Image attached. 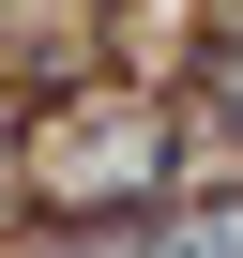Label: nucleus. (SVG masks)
I'll use <instances>...</instances> for the list:
<instances>
[{"label": "nucleus", "mask_w": 243, "mask_h": 258, "mask_svg": "<svg viewBox=\"0 0 243 258\" xmlns=\"http://www.w3.org/2000/svg\"><path fill=\"white\" fill-rule=\"evenodd\" d=\"M152 258H243V198H213V213H183V228H152Z\"/></svg>", "instance_id": "f257e3e1"}, {"label": "nucleus", "mask_w": 243, "mask_h": 258, "mask_svg": "<svg viewBox=\"0 0 243 258\" xmlns=\"http://www.w3.org/2000/svg\"><path fill=\"white\" fill-rule=\"evenodd\" d=\"M213 106H228V137H243V46H228V61H213Z\"/></svg>", "instance_id": "f03ea898"}]
</instances>
